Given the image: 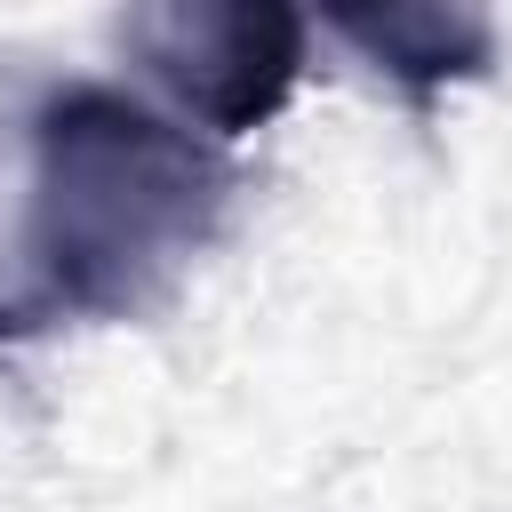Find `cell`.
Masks as SVG:
<instances>
[{"instance_id": "obj_3", "label": "cell", "mask_w": 512, "mask_h": 512, "mask_svg": "<svg viewBox=\"0 0 512 512\" xmlns=\"http://www.w3.org/2000/svg\"><path fill=\"white\" fill-rule=\"evenodd\" d=\"M336 40H352L376 72H392L408 96H440L448 80L488 72L496 56V24L480 8H440V0H392V8H336L328 16Z\"/></svg>"}, {"instance_id": "obj_2", "label": "cell", "mask_w": 512, "mask_h": 512, "mask_svg": "<svg viewBox=\"0 0 512 512\" xmlns=\"http://www.w3.org/2000/svg\"><path fill=\"white\" fill-rule=\"evenodd\" d=\"M120 48L184 120L208 136H248L296 96L304 16L280 0H160L120 16Z\"/></svg>"}, {"instance_id": "obj_1", "label": "cell", "mask_w": 512, "mask_h": 512, "mask_svg": "<svg viewBox=\"0 0 512 512\" xmlns=\"http://www.w3.org/2000/svg\"><path fill=\"white\" fill-rule=\"evenodd\" d=\"M224 192V152L184 120L104 80L48 88L32 112V184L0 328L144 312L208 248V232L224 224Z\"/></svg>"}]
</instances>
